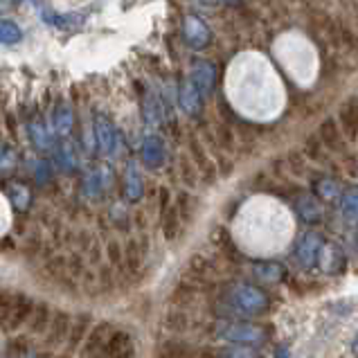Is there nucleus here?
<instances>
[{
	"label": "nucleus",
	"instance_id": "nucleus-1",
	"mask_svg": "<svg viewBox=\"0 0 358 358\" xmlns=\"http://www.w3.org/2000/svg\"><path fill=\"white\" fill-rule=\"evenodd\" d=\"M217 334L223 340H228V343L243 347L261 345L266 340V329L257 325H248V322H228V325H221V329H217Z\"/></svg>",
	"mask_w": 358,
	"mask_h": 358
},
{
	"label": "nucleus",
	"instance_id": "nucleus-2",
	"mask_svg": "<svg viewBox=\"0 0 358 358\" xmlns=\"http://www.w3.org/2000/svg\"><path fill=\"white\" fill-rule=\"evenodd\" d=\"M230 302L243 313H261L268 309V295L252 284H237L230 291Z\"/></svg>",
	"mask_w": 358,
	"mask_h": 358
},
{
	"label": "nucleus",
	"instance_id": "nucleus-3",
	"mask_svg": "<svg viewBox=\"0 0 358 358\" xmlns=\"http://www.w3.org/2000/svg\"><path fill=\"white\" fill-rule=\"evenodd\" d=\"M183 39L185 43L190 46L196 52L206 50L212 43V30L208 28V23L196 14H187L183 19Z\"/></svg>",
	"mask_w": 358,
	"mask_h": 358
},
{
	"label": "nucleus",
	"instance_id": "nucleus-4",
	"mask_svg": "<svg viewBox=\"0 0 358 358\" xmlns=\"http://www.w3.org/2000/svg\"><path fill=\"white\" fill-rule=\"evenodd\" d=\"M322 246V237L318 232H304L295 246V259L300 261L302 268H313L318 263V250Z\"/></svg>",
	"mask_w": 358,
	"mask_h": 358
},
{
	"label": "nucleus",
	"instance_id": "nucleus-5",
	"mask_svg": "<svg viewBox=\"0 0 358 358\" xmlns=\"http://www.w3.org/2000/svg\"><path fill=\"white\" fill-rule=\"evenodd\" d=\"M190 81L199 88L201 95H210L215 90V81H217V68L210 61H194L192 72H190Z\"/></svg>",
	"mask_w": 358,
	"mask_h": 358
},
{
	"label": "nucleus",
	"instance_id": "nucleus-6",
	"mask_svg": "<svg viewBox=\"0 0 358 358\" xmlns=\"http://www.w3.org/2000/svg\"><path fill=\"white\" fill-rule=\"evenodd\" d=\"M318 261H320V268L325 272H331V275H336V272H340L345 268V252L338 248V246L334 243H325L322 241L320 250H318Z\"/></svg>",
	"mask_w": 358,
	"mask_h": 358
},
{
	"label": "nucleus",
	"instance_id": "nucleus-7",
	"mask_svg": "<svg viewBox=\"0 0 358 358\" xmlns=\"http://www.w3.org/2000/svg\"><path fill=\"white\" fill-rule=\"evenodd\" d=\"M95 135H97V142H99V151L104 153V156H110V153L115 151L117 138H115L113 122L101 113L95 117Z\"/></svg>",
	"mask_w": 358,
	"mask_h": 358
},
{
	"label": "nucleus",
	"instance_id": "nucleus-8",
	"mask_svg": "<svg viewBox=\"0 0 358 358\" xmlns=\"http://www.w3.org/2000/svg\"><path fill=\"white\" fill-rule=\"evenodd\" d=\"M142 160L144 165L151 169H158L160 165L165 163V142L156 138V135H149L142 142Z\"/></svg>",
	"mask_w": 358,
	"mask_h": 358
},
{
	"label": "nucleus",
	"instance_id": "nucleus-9",
	"mask_svg": "<svg viewBox=\"0 0 358 358\" xmlns=\"http://www.w3.org/2000/svg\"><path fill=\"white\" fill-rule=\"evenodd\" d=\"M178 99H181V106L187 115H199L201 108H203V95L199 92V88L194 86V83L187 79L183 86H181V95H178Z\"/></svg>",
	"mask_w": 358,
	"mask_h": 358
},
{
	"label": "nucleus",
	"instance_id": "nucleus-10",
	"mask_svg": "<svg viewBox=\"0 0 358 358\" xmlns=\"http://www.w3.org/2000/svg\"><path fill=\"white\" fill-rule=\"evenodd\" d=\"M142 178H140V172L138 167H135V163H129V167H126V174H124V196L129 201H140L142 199Z\"/></svg>",
	"mask_w": 358,
	"mask_h": 358
},
{
	"label": "nucleus",
	"instance_id": "nucleus-11",
	"mask_svg": "<svg viewBox=\"0 0 358 358\" xmlns=\"http://www.w3.org/2000/svg\"><path fill=\"white\" fill-rule=\"evenodd\" d=\"M255 275H257L261 282L277 284L286 277V268L277 261H261V263L255 266Z\"/></svg>",
	"mask_w": 358,
	"mask_h": 358
},
{
	"label": "nucleus",
	"instance_id": "nucleus-12",
	"mask_svg": "<svg viewBox=\"0 0 358 358\" xmlns=\"http://www.w3.org/2000/svg\"><path fill=\"white\" fill-rule=\"evenodd\" d=\"M295 210L306 223H318V221H322V206L318 203L315 196H304V199H300Z\"/></svg>",
	"mask_w": 358,
	"mask_h": 358
},
{
	"label": "nucleus",
	"instance_id": "nucleus-13",
	"mask_svg": "<svg viewBox=\"0 0 358 358\" xmlns=\"http://www.w3.org/2000/svg\"><path fill=\"white\" fill-rule=\"evenodd\" d=\"M72 124H74V115L72 110L68 106H59L54 110V129L59 135H68L72 131Z\"/></svg>",
	"mask_w": 358,
	"mask_h": 358
},
{
	"label": "nucleus",
	"instance_id": "nucleus-14",
	"mask_svg": "<svg viewBox=\"0 0 358 358\" xmlns=\"http://www.w3.org/2000/svg\"><path fill=\"white\" fill-rule=\"evenodd\" d=\"M358 196H356V187H349L347 192H343V203H340V208H343V217L349 221V223H356V217H358Z\"/></svg>",
	"mask_w": 358,
	"mask_h": 358
},
{
	"label": "nucleus",
	"instance_id": "nucleus-15",
	"mask_svg": "<svg viewBox=\"0 0 358 358\" xmlns=\"http://www.w3.org/2000/svg\"><path fill=\"white\" fill-rule=\"evenodd\" d=\"M21 39H23V32L19 25L14 21H5V19L0 21V43L14 46V43H19Z\"/></svg>",
	"mask_w": 358,
	"mask_h": 358
},
{
	"label": "nucleus",
	"instance_id": "nucleus-16",
	"mask_svg": "<svg viewBox=\"0 0 358 358\" xmlns=\"http://www.w3.org/2000/svg\"><path fill=\"white\" fill-rule=\"evenodd\" d=\"M10 201H12V206L19 212H25L30 208L32 194H30V190L25 185H12L10 187Z\"/></svg>",
	"mask_w": 358,
	"mask_h": 358
},
{
	"label": "nucleus",
	"instance_id": "nucleus-17",
	"mask_svg": "<svg viewBox=\"0 0 358 358\" xmlns=\"http://www.w3.org/2000/svg\"><path fill=\"white\" fill-rule=\"evenodd\" d=\"M46 21L50 25H57V28H68V30H72L77 28V25H81L83 21V16L81 14H46Z\"/></svg>",
	"mask_w": 358,
	"mask_h": 358
},
{
	"label": "nucleus",
	"instance_id": "nucleus-18",
	"mask_svg": "<svg viewBox=\"0 0 358 358\" xmlns=\"http://www.w3.org/2000/svg\"><path fill=\"white\" fill-rule=\"evenodd\" d=\"M30 140H32V144L37 149H50V144H52L48 131L43 129V124L37 122V119H34V122L30 124Z\"/></svg>",
	"mask_w": 358,
	"mask_h": 358
},
{
	"label": "nucleus",
	"instance_id": "nucleus-19",
	"mask_svg": "<svg viewBox=\"0 0 358 358\" xmlns=\"http://www.w3.org/2000/svg\"><path fill=\"white\" fill-rule=\"evenodd\" d=\"M16 163H19V156H16L14 149H10V147L0 149V176H10V174H14Z\"/></svg>",
	"mask_w": 358,
	"mask_h": 358
},
{
	"label": "nucleus",
	"instance_id": "nucleus-20",
	"mask_svg": "<svg viewBox=\"0 0 358 358\" xmlns=\"http://www.w3.org/2000/svg\"><path fill=\"white\" fill-rule=\"evenodd\" d=\"M52 174H54L52 163H50V160H39L37 172H34V178H37V183L39 185H48L50 181H52Z\"/></svg>",
	"mask_w": 358,
	"mask_h": 358
},
{
	"label": "nucleus",
	"instance_id": "nucleus-21",
	"mask_svg": "<svg viewBox=\"0 0 358 358\" xmlns=\"http://www.w3.org/2000/svg\"><path fill=\"white\" fill-rule=\"evenodd\" d=\"M315 192H318L320 199L325 201H334L338 196V185L334 181H320L318 185H315Z\"/></svg>",
	"mask_w": 358,
	"mask_h": 358
},
{
	"label": "nucleus",
	"instance_id": "nucleus-22",
	"mask_svg": "<svg viewBox=\"0 0 358 358\" xmlns=\"http://www.w3.org/2000/svg\"><path fill=\"white\" fill-rule=\"evenodd\" d=\"M223 356H255V352H246V349H232V352H223Z\"/></svg>",
	"mask_w": 358,
	"mask_h": 358
},
{
	"label": "nucleus",
	"instance_id": "nucleus-23",
	"mask_svg": "<svg viewBox=\"0 0 358 358\" xmlns=\"http://www.w3.org/2000/svg\"><path fill=\"white\" fill-rule=\"evenodd\" d=\"M19 3H23V0H0V10H7V7H14Z\"/></svg>",
	"mask_w": 358,
	"mask_h": 358
}]
</instances>
